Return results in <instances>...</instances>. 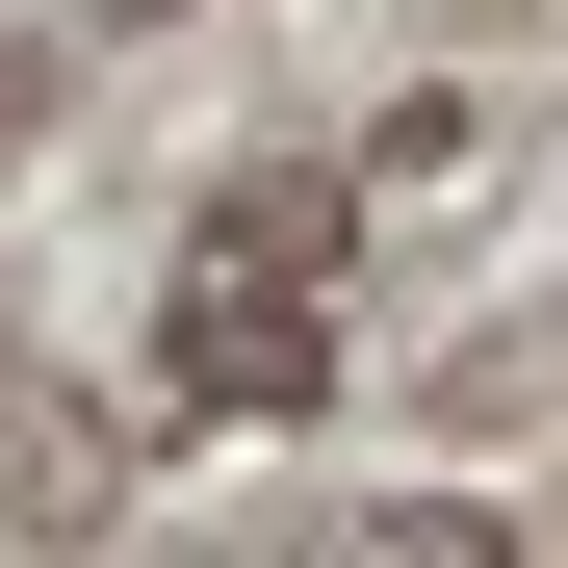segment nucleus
I'll list each match as a JSON object with an SVG mask.
<instances>
[{
  "instance_id": "1",
  "label": "nucleus",
  "mask_w": 568,
  "mask_h": 568,
  "mask_svg": "<svg viewBox=\"0 0 568 568\" xmlns=\"http://www.w3.org/2000/svg\"><path fill=\"white\" fill-rule=\"evenodd\" d=\"M311 258H336V181H258V207H207V258H181V388L207 414H311Z\"/></svg>"
}]
</instances>
